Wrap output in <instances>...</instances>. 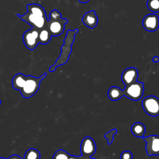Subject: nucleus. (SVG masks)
<instances>
[{"mask_svg": "<svg viewBox=\"0 0 159 159\" xmlns=\"http://www.w3.org/2000/svg\"><path fill=\"white\" fill-rule=\"evenodd\" d=\"M145 142V150L148 156H159V135H151L143 137Z\"/></svg>", "mask_w": 159, "mask_h": 159, "instance_id": "obj_8", "label": "nucleus"}, {"mask_svg": "<svg viewBox=\"0 0 159 159\" xmlns=\"http://www.w3.org/2000/svg\"><path fill=\"white\" fill-rule=\"evenodd\" d=\"M68 159H78V157H76V156H75V155H70V157H69Z\"/></svg>", "mask_w": 159, "mask_h": 159, "instance_id": "obj_21", "label": "nucleus"}, {"mask_svg": "<svg viewBox=\"0 0 159 159\" xmlns=\"http://www.w3.org/2000/svg\"><path fill=\"white\" fill-rule=\"evenodd\" d=\"M120 158V159H132L133 155L130 151L125 150L121 153Z\"/></svg>", "mask_w": 159, "mask_h": 159, "instance_id": "obj_18", "label": "nucleus"}, {"mask_svg": "<svg viewBox=\"0 0 159 159\" xmlns=\"http://www.w3.org/2000/svg\"><path fill=\"white\" fill-rule=\"evenodd\" d=\"M147 6L150 11L155 13L159 12V0H148Z\"/></svg>", "mask_w": 159, "mask_h": 159, "instance_id": "obj_16", "label": "nucleus"}, {"mask_svg": "<svg viewBox=\"0 0 159 159\" xmlns=\"http://www.w3.org/2000/svg\"><path fill=\"white\" fill-rule=\"evenodd\" d=\"M70 154L64 150L59 149L55 152L52 159H68Z\"/></svg>", "mask_w": 159, "mask_h": 159, "instance_id": "obj_17", "label": "nucleus"}, {"mask_svg": "<svg viewBox=\"0 0 159 159\" xmlns=\"http://www.w3.org/2000/svg\"><path fill=\"white\" fill-rule=\"evenodd\" d=\"M0 159H6V158H5L4 157H0Z\"/></svg>", "mask_w": 159, "mask_h": 159, "instance_id": "obj_24", "label": "nucleus"}, {"mask_svg": "<svg viewBox=\"0 0 159 159\" xmlns=\"http://www.w3.org/2000/svg\"><path fill=\"white\" fill-rule=\"evenodd\" d=\"M96 150V145L93 139L88 136L82 140L80 145V152L82 156L86 158L92 157Z\"/></svg>", "mask_w": 159, "mask_h": 159, "instance_id": "obj_9", "label": "nucleus"}, {"mask_svg": "<svg viewBox=\"0 0 159 159\" xmlns=\"http://www.w3.org/2000/svg\"><path fill=\"white\" fill-rule=\"evenodd\" d=\"M40 153L35 148H30L28 149L24 156V159H40Z\"/></svg>", "mask_w": 159, "mask_h": 159, "instance_id": "obj_15", "label": "nucleus"}, {"mask_svg": "<svg viewBox=\"0 0 159 159\" xmlns=\"http://www.w3.org/2000/svg\"><path fill=\"white\" fill-rule=\"evenodd\" d=\"M143 93V82L136 81L128 86H125L123 90L117 86L111 87L108 90L107 96L109 99L114 101L119 100L122 96H125L132 101H139L142 98Z\"/></svg>", "mask_w": 159, "mask_h": 159, "instance_id": "obj_2", "label": "nucleus"}, {"mask_svg": "<svg viewBox=\"0 0 159 159\" xmlns=\"http://www.w3.org/2000/svg\"><path fill=\"white\" fill-rule=\"evenodd\" d=\"M47 73L39 77L25 75L21 73L16 74L12 80V86L19 91L22 98L28 99L37 93L40 87L41 81L46 77Z\"/></svg>", "mask_w": 159, "mask_h": 159, "instance_id": "obj_1", "label": "nucleus"}, {"mask_svg": "<svg viewBox=\"0 0 159 159\" xmlns=\"http://www.w3.org/2000/svg\"><path fill=\"white\" fill-rule=\"evenodd\" d=\"M68 22L67 19H63L61 13L57 9L52 10L49 14V19L47 20L46 27L52 36L60 35L65 30V24Z\"/></svg>", "mask_w": 159, "mask_h": 159, "instance_id": "obj_5", "label": "nucleus"}, {"mask_svg": "<svg viewBox=\"0 0 159 159\" xmlns=\"http://www.w3.org/2000/svg\"><path fill=\"white\" fill-rule=\"evenodd\" d=\"M152 61L154 63H157L159 61V57L157 56H155L152 58Z\"/></svg>", "mask_w": 159, "mask_h": 159, "instance_id": "obj_20", "label": "nucleus"}, {"mask_svg": "<svg viewBox=\"0 0 159 159\" xmlns=\"http://www.w3.org/2000/svg\"><path fill=\"white\" fill-rule=\"evenodd\" d=\"M39 30L34 27H32V29L26 30L22 36L23 42L28 49L34 50L37 47L39 43Z\"/></svg>", "mask_w": 159, "mask_h": 159, "instance_id": "obj_7", "label": "nucleus"}, {"mask_svg": "<svg viewBox=\"0 0 159 159\" xmlns=\"http://www.w3.org/2000/svg\"><path fill=\"white\" fill-rule=\"evenodd\" d=\"M82 22L89 29H94L98 23V18L94 10L86 12L81 19Z\"/></svg>", "mask_w": 159, "mask_h": 159, "instance_id": "obj_12", "label": "nucleus"}, {"mask_svg": "<svg viewBox=\"0 0 159 159\" xmlns=\"http://www.w3.org/2000/svg\"><path fill=\"white\" fill-rule=\"evenodd\" d=\"M6 159H22V158L17 155H12L10 156L8 158H6Z\"/></svg>", "mask_w": 159, "mask_h": 159, "instance_id": "obj_19", "label": "nucleus"}, {"mask_svg": "<svg viewBox=\"0 0 159 159\" xmlns=\"http://www.w3.org/2000/svg\"><path fill=\"white\" fill-rule=\"evenodd\" d=\"M1 100L0 99V105H1Z\"/></svg>", "mask_w": 159, "mask_h": 159, "instance_id": "obj_25", "label": "nucleus"}, {"mask_svg": "<svg viewBox=\"0 0 159 159\" xmlns=\"http://www.w3.org/2000/svg\"><path fill=\"white\" fill-rule=\"evenodd\" d=\"M78 31L79 30L78 29H75L73 30H67L66 35L63 40L64 43L61 47L60 55L56 60L55 63L49 68L50 71H54L57 66L64 65L68 61L71 52V46L73 43L74 42L75 35L76 33L78 32Z\"/></svg>", "mask_w": 159, "mask_h": 159, "instance_id": "obj_4", "label": "nucleus"}, {"mask_svg": "<svg viewBox=\"0 0 159 159\" xmlns=\"http://www.w3.org/2000/svg\"><path fill=\"white\" fill-rule=\"evenodd\" d=\"M144 29L148 32H154L159 27V17L156 14H148L142 20Z\"/></svg>", "mask_w": 159, "mask_h": 159, "instance_id": "obj_10", "label": "nucleus"}, {"mask_svg": "<svg viewBox=\"0 0 159 159\" xmlns=\"http://www.w3.org/2000/svg\"><path fill=\"white\" fill-rule=\"evenodd\" d=\"M27 12L24 15L17 14V16L23 21L32 26L41 30L47 26V17L44 8L38 4H29L27 5Z\"/></svg>", "mask_w": 159, "mask_h": 159, "instance_id": "obj_3", "label": "nucleus"}, {"mask_svg": "<svg viewBox=\"0 0 159 159\" xmlns=\"http://www.w3.org/2000/svg\"><path fill=\"white\" fill-rule=\"evenodd\" d=\"M138 77L139 71L134 67H129L125 69L121 75L122 81L125 86H128L137 81Z\"/></svg>", "mask_w": 159, "mask_h": 159, "instance_id": "obj_11", "label": "nucleus"}, {"mask_svg": "<svg viewBox=\"0 0 159 159\" xmlns=\"http://www.w3.org/2000/svg\"><path fill=\"white\" fill-rule=\"evenodd\" d=\"M79 2H80L81 3H86L88 2H89L90 0H78Z\"/></svg>", "mask_w": 159, "mask_h": 159, "instance_id": "obj_22", "label": "nucleus"}, {"mask_svg": "<svg viewBox=\"0 0 159 159\" xmlns=\"http://www.w3.org/2000/svg\"><path fill=\"white\" fill-rule=\"evenodd\" d=\"M130 130H131L132 134L134 136L139 138H142L144 136V134L145 133L146 128L142 123L137 122H135L132 125Z\"/></svg>", "mask_w": 159, "mask_h": 159, "instance_id": "obj_13", "label": "nucleus"}, {"mask_svg": "<svg viewBox=\"0 0 159 159\" xmlns=\"http://www.w3.org/2000/svg\"><path fill=\"white\" fill-rule=\"evenodd\" d=\"M86 159H95V158H93L92 157H90V158H86Z\"/></svg>", "mask_w": 159, "mask_h": 159, "instance_id": "obj_23", "label": "nucleus"}, {"mask_svg": "<svg viewBox=\"0 0 159 159\" xmlns=\"http://www.w3.org/2000/svg\"><path fill=\"white\" fill-rule=\"evenodd\" d=\"M52 37V36L48 29L47 27H45L39 30V42L43 45L47 44L50 41Z\"/></svg>", "mask_w": 159, "mask_h": 159, "instance_id": "obj_14", "label": "nucleus"}, {"mask_svg": "<svg viewBox=\"0 0 159 159\" xmlns=\"http://www.w3.org/2000/svg\"><path fill=\"white\" fill-rule=\"evenodd\" d=\"M142 105L145 112L150 116H159V98L155 96H148L143 98Z\"/></svg>", "mask_w": 159, "mask_h": 159, "instance_id": "obj_6", "label": "nucleus"}]
</instances>
